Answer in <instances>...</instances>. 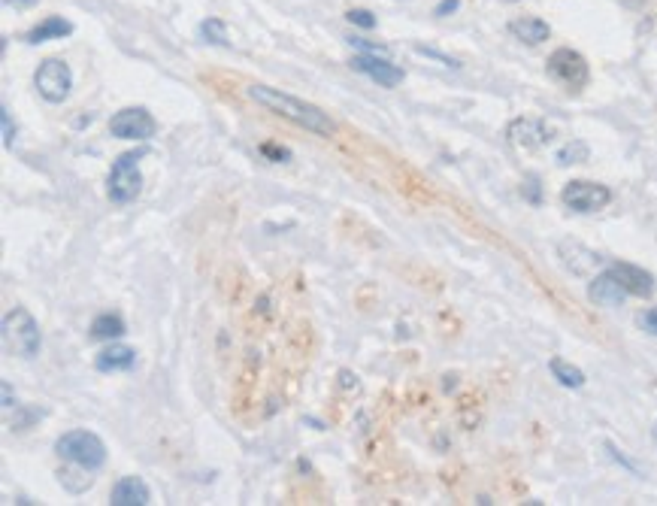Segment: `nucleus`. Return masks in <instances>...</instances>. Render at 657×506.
Wrapping results in <instances>:
<instances>
[{"label": "nucleus", "instance_id": "23", "mask_svg": "<svg viewBox=\"0 0 657 506\" xmlns=\"http://www.w3.org/2000/svg\"><path fill=\"white\" fill-rule=\"evenodd\" d=\"M521 194H524V200H530V204H542V185H539V176H527L524 179V185H521Z\"/></svg>", "mask_w": 657, "mask_h": 506}, {"label": "nucleus", "instance_id": "12", "mask_svg": "<svg viewBox=\"0 0 657 506\" xmlns=\"http://www.w3.org/2000/svg\"><path fill=\"white\" fill-rule=\"evenodd\" d=\"M134 367H137V349L125 346V343H116V340L94 355V370L97 373H131Z\"/></svg>", "mask_w": 657, "mask_h": 506}, {"label": "nucleus", "instance_id": "19", "mask_svg": "<svg viewBox=\"0 0 657 506\" xmlns=\"http://www.w3.org/2000/svg\"><path fill=\"white\" fill-rule=\"evenodd\" d=\"M549 370H552V376H555L564 388H582V385H585V373H582L576 364H570L567 358H552V361H549Z\"/></svg>", "mask_w": 657, "mask_h": 506}, {"label": "nucleus", "instance_id": "27", "mask_svg": "<svg viewBox=\"0 0 657 506\" xmlns=\"http://www.w3.org/2000/svg\"><path fill=\"white\" fill-rule=\"evenodd\" d=\"M40 416H43V410H22V416H16L10 425H13V431H25V428H28L31 422H37Z\"/></svg>", "mask_w": 657, "mask_h": 506}, {"label": "nucleus", "instance_id": "33", "mask_svg": "<svg viewBox=\"0 0 657 506\" xmlns=\"http://www.w3.org/2000/svg\"><path fill=\"white\" fill-rule=\"evenodd\" d=\"M651 437H654V443H657V422H654V428H651Z\"/></svg>", "mask_w": 657, "mask_h": 506}, {"label": "nucleus", "instance_id": "10", "mask_svg": "<svg viewBox=\"0 0 657 506\" xmlns=\"http://www.w3.org/2000/svg\"><path fill=\"white\" fill-rule=\"evenodd\" d=\"M352 70L370 76L379 88H397V85L406 79L403 67L391 64L388 55H370V52H361V55L352 58Z\"/></svg>", "mask_w": 657, "mask_h": 506}, {"label": "nucleus", "instance_id": "3", "mask_svg": "<svg viewBox=\"0 0 657 506\" xmlns=\"http://www.w3.org/2000/svg\"><path fill=\"white\" fill-rule=\"evenodd\" d=\"M55 455L70 461L73 467H85L91 473H97L106 464V446L94 431L85 428H73L67 434H61L55 440Z\"/></svg>", "mask_w": 657, "mask_h": 506}, {"label": "nucleus", "instance_id": "4", "mask_svg": "<svg viewBox=\"0 0 657 506\" xmlns=\"http://www.w3.org/2000/svg\"><path fill=\"white\" fill-rule=\"evenodd\" d=\"M0 328H4V343L13 355H19V358H37L40 355L43 334H40V325L31 316V310H25V307L10 310Z\"/></svg>", "mask_w": 657, "mask_h": 506}, {"label": "nucleus", "instance_id": "18", "mask_svg": "<svg viewBox=\"0 0 657 506\" xmlns=\"http://www.w3.org/2000/svg\"><path fill=\"white\" fill-rule=\"evenodd\" d=\"M70 34H73V22H67L64 16H49V19H43L40 25H34L25 40H28L31 46H40V43H46V40H64V37H70Z\"/></svg>", "mask_w": 657, "mask_h": 506}, {"label": "nucleus", "instance_id": "26", "mask_svg": "<svg viewBox=\"0 0 657 506\" xmlns=\"http://www.w3.org/2000/svg\"><path fill=\"white\" fill-rule=\"evenodd\" d=\"M261 155H267V158L276 161V164H288V161H291V152L282 149V146H273V143H264V146H261Z\"/></svg>", "mask_w": 657, "mask_h": 506}, {"label": "nucleus", "instance_id": "29", "mask_svg": "<svg viewBox=\"0 0 657 506\" xmlns=\"http://www.w3.org/2000/svg\"><path fill=\"white\" fill-rule=\"evenodd\" d=\"M606 452H609V455H612V458H615V461H618L621 467H627L630 473H636V476H639V467H636V464H633L630 458H624V455H621V452H618V449H615L612 443H606Z\"/></svg>", "mask_w": 657, "mask_h": 506}, {"label": "nucleus", "instance_id": "21", "mask_svg": "<svg viewBox=\"0 0 657 506\" xmlns=\"http://www.w3.org/2000/svg\"><path fill=\"white\" fill-rule=\"evenodd\" d=\"M197 34L206 40V43H212V46H231V40H228V25L222 22V19H203L200 22V28H197Z\"/></svg>", "mask_w": 657, "mask_h": 506}, {"label": "nucleus", "instance_id": "2", "mask_svg": "<svg viewBox=\"0 0 657 506\" xmlns=\"http://www.w3.org/2000/svg\"><path fill=\"white\" fill-rule=\"evenodd\" d=\"M146 155H149V149L140 146V149H131V152H125V155H119L113 161V167H109V176H106V197L113 200V204L128 207V204H134V200L140 197V191H143L140 161Z\"/></svg>", "mask_w": 657, "mask_h": 506}, {"label": "nucleus", "instance_id": "13", "mask_svg": "<svg viewBox=\"0 0 657 506\" xmlns=\"http://www.w3.org/2000/svg\"><path fill=\"white\" fill-rule=\"evenodd\" d=\"M609 270L618 276V282L627 288V294L633 297H651L654 294V276L636 264H627V261H612Z\"/></svg>", "mask_w": 657, "mask_h": 506}, {"label": "nucleus", "instance_id": "11", "mask_svg": "<svg viewBox=\"0 0 657 506\" xmlns=\"http://www.w3.org/2000/svg\"><path fill=\"white\" fill-rule=\"evenodd\" d=\"M624 297H627V288L618 282V276L609 267L588 282V300L597 303V307H621Z\"/></svg>", "mask_w": 657, "mask_h": 506}, {"label": "nucleus", "instance_id": "25", "mask_svg": "<svg viewBox=\"0 0 657 506\" xmlns=\"http://www.w3.org/2000/svg\"><path fill=\"white\" fill-rule=\"evenodd\" d=\"M636 325H639L645 334L657 337V307H651V310H642V313L636 316Z\"/></svg>", "mask_w": 657, "mask_h": 506}, {"label": "nucleus", "instance_id": "14", "mask_svg": "<svg viewBox=\"0 0 657 506\" xmlns=\"http://www.w3.org/2000/svg\"><path fill=\"white\" fill-rule=\"evenodd\" d=\"M109 503L113 506H146L152 503V491L140 476H122L113 491H109Z\"/></svg>", "mask_w": 657, "mask_h": 506}, {"label": "nucleus", "instance_id": "20", "mask_svg": "<svg viewBox=\"0 0 657 506\" xmlns=\"http://www.w3.org/2000/svg\"><path fill=\"white\" fill-rule=\"evenodd\" d=\"M591 158V146L585 143V140H570L567 146H561L558 149V155H555V161L561 164V167H570V164H585Z\"/></svg>", "mask_w": 657, "mask_h": 506}, {"label": "nucleus", "instance_id": "8", "mask_svg": "<svg viewBox=\"0 0 657 506\" xmlns=\"http://www.w3.org/2000/svg\"><path fill=\"white\" fill-rule=\"evenodd\" d=\"M109 134H113L116 140L146 143L158 134V122L146 107H125L109 119Z\"/></svg>", "mask_w": 657, "mask_h": 506}, {"label": "nucleus", "instance_id": "30", "mask_svg": "<svg viewBox=\"0 0 657 506\" xmlns=\"http://www.w3.org/2000/svg\"><path fill=\"white\" fill-rule=\"evenodd\" d=\"M458 7H461V0H443L440 7L433 10V16H440V19H446L449 13H458Z\"/></svg>", "mask_w": 657, "mask_h": 506}, {"label": "nucleus", "instance_id": "9", "mask_svg": "<svg viewBox=\"0 0 657 506\" xmlns=\"http://www.w3.org/2000/svg\"><path fill=\"white\" fill-rule=\"evenodd\" d=\"M555 131L536 116H518L506 125V140L521 149V152H539L542 146H549Z\"/></svg>", "mask_w": 657, "mask_h": 506}, {"label": "nucleus", "instance_id": "32", "mask_svg": "<svg viewBox=\"0 0 657 506\" xmlns=\"http://www.w3.org/2000/svg\"><path fill=\"white\" fill-rule=\"evenodd\" d=\"M7 7H19V10H25V7H34V4H40V0H4Z\"/></svg>", "mask_w": 657, "mask_h": 506}, {"label": "nucleus", "instance_id": "6", "mask_svg": "<svg viewBox=\"0 0 657 506\" xmlns=\"http://www.w3.org/2000/svg\"><path fill=\"white\" fill-rule=\"evenodd\" d=\"M34 88L37 94L46 100V104L58 107L70 97V88H73V70L67 61L61 58H46L40 61V67L34 70Z\"/></svg>", "mask_w": 657, "mask_h": 506}, {"label": "nucleus", "instance_id": "1", "mask_svg": "<svg viewBox=\"0 0 657 506\" xmlns=\"http://www.w3.org/2000/svg\"><path fill=\"white\" fill-rule=\"evenodd\" d=\"M246 94L255 100V104L267 107L270 113H279L282 119L306 128L309 134H318V137H334L337 125L334 119L327 116L321 107L315 104H306V100L294 97V94H285L282 88H270V85H249Z\"/></svg>", "mask_w": 657, "mask_h": 506}, {"label": "nucleus", "instance_id": "28", "mask_svg": "<svg viewBox=\"0 0 657 506\" xmlns=\"http://www.w3.org/2000/svg\"><path fill=\"white\" fill-rule=\"evenodd\" d=\"M415 52H418V55H427V58H436V61H443L446 67H461L455 58H449V55H440L436 49H427V46H415Z\"/></svg>", "mask_w": 657, "mask_h": 506}, {"label": "nucleus", "instance_id": "15", "mask_svg": "<svg viewBox=\"0 0 657 506\" xmlns=\"http://www.w3.org/2000/svg\"><path fill=\"white\" fill-rule=\"evenodd\" d=\"M509 34H512L515 40L527 43V46H539V43H545V40L552 37V28H549V22H545V19L518 16V19L509 22Z\"/></svg>", "mask_w": 657, "mask_h": 506}, {"label": "nucleus", "instance_id": "16", "mask_svg": "<svg viewBox=\"0 0 657 506\" xmlns=\"http://www.w3.org/2000/svg\"><path fill=\"white\" fill-rule=\"evenodd\" d=\"M258 367H261V358L255 361V352H249V358H246L243 367H240L237 385H234V410H237V413H243V410L249 407V400H252V394H255Z\"/></svg>", "mask_w": 657, "mask_h": 506}, {"label": "nucleus", "instance_id": "31", "mask_svg": "<svg viewBox=\"0 0 657 506\" xmlns=\"http://www.w3.org/2000/svg\"><path fill=\"white\" fill-rule=\"evenodd\" d=\"M13 407H19L16 397H13V385H10V382H4V410L10 413Z\"/></svg>", "mask_w": 657, "mask_h": 506}, {"label": "nucleus", "instance_id": "5", "mask_svg": "<svg viewBox=\"0 0 657 506\" xmlns=\"http://www.w3.org/2000/svg\"><path fill=\"white\" fill-rule=\"evenodd\" d=\"M545 73H549V79H555L558 85H564L567 91H582L588 82H591V67L585 61L582 52L576 49H555L549 55V61H545Z\"/></svg>", "mask_w": 657, "mask_h": 506}, {"label": "nucleus", "instance_id": "17", "mask_svg": "<svg viewBox=\"0 0 657 506\" xmlns=\"http://www.w3.org/2000/svg\"><path fill=\"white\" fill-rule=\"evenodd\" d=\"M125 334H128V325L119 313H100V316H94V322L88 328V337L97 343H113V340H122Z\"/></svg>", "mask_w": 657, "mask_h": 506}, {"label": "nucleus", "instance_id": "34", "mask_svg": "<svg viewBox=\"0 0 657 506\" xmlns=\"http://www.w3.org/2000/svg\"><path fill=\"white\" fill-rule=\"evenodd\" d=\"M503 4H518V0H503Z\"/></svg>", "mask_w": 657, "mask_h": 506}, {"label": "nucleus", "instance_id": "22", "mask_svg": "<svg viewBox=\"0 0 657 506\" xmlns=\"http://www.w3.org/2000/svg\"><path fill=\"white\" fill-rule=\"evenodd\" d=\"M346 19H349L352 25L364 28V31H373V28L379 25V19H376L370 10H364V7H355V10H349V13H346Z\"/></svg>", "mask_w": 657, "mask_h": 506}, {"label": "nucleus", "instance_id": "7", "mask_svg": "<svg viewBox=\"0 0 657 506\" xmlns=\"http://www.w3.org/2000/svg\"><path fill=\"white\" fill-rule=\"evenodd\" d=\"M561 204L573 213L591 216L612 204V188L603 182H591V179H573L561 191Z\"/></svg>", "mask_w": 657, "mask_h": 506}, {"label": "nucleus", "instance_id": "24", "mask_svg": "<svg viewBox=\"0 0 657 506\" xmlns=\"http://www.w3.org/2000/svg\"><path fill=\"white\" fill-rule=\"evenodd\" d=\"M0 122H4V146L13 149V143H16V125H13V113H10L7 104L0 107Z\"/></svg>", "mask_w": 657, "mask_h": 506}]
</instances>
